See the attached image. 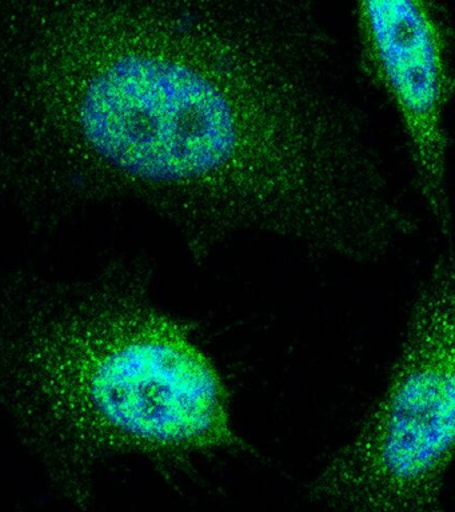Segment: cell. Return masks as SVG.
I'll return each instance as SVG.
<instances>
[{"mask_svg": "<svg viewBox=\"0 0 455 512\" xmlns=\"http://www.w3.org/2000/svg\"><path fill=\"white\" fill-rule=\"evenodd\" d=\"M155 22L90 80L79 122L103 158L170 191L195 258L261 235L362 262L414 234L313 4L207 0Z\"/></svg>", "mask_w": 455, "mask_h": 512, "instance_id": "obj_1", "label": "cell"}, {"mask_svg": "<svg viewBox=\"0 0 455 512\" xmlns=\"http://www.w3.org/2000/svg\"><path fill=\"white\" fill-rule=\"evenodd\" d=\"M98 320V319H97ZM23 403L67 446L182 459L247 451L225 384L187 324L153 308L61 330L19 331ZM103 448V450H105Z\"/></svg>", "mask_w": 455, "mask_h": 512, "instance_id": "obj_2", "label": "cell"}, {"mask_svg": "<svg viewBox=\"0 0 455 512\" xmlns=\"http://www.w3.org/2000/svg\"><path fill=\"white\" fill-rule=\"evenodd\" d=\"M454 268L439 262L415 304L378 402L311 480L334 512H445L455 440Z\"/></svg>", "mask_w": 455, "mask_h": 512, "instance_id": "obj_3", "label": "cell"}, {"mask_svg": "<svg viewBox=\"0 0 455 512\" xmlns=\"http://www.w3.org/2000/svg\"><path fill=\"white\" fill-rule=\"evenodd\" d=\"M357 20L371 72L401 116L426 206L450 235L446 108L453 82L445 15L434 2L377 0L359 3Z\"/></svg>", "mask_w": 455, "mask_h": 512, "instance_id": "obj_4", "label": "cell"}]
</instances>
